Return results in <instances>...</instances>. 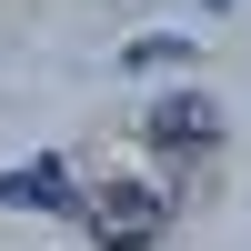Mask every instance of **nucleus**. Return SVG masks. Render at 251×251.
<instances>
[{
    "label": "nucleus",
    "mask_w": 251,
    "mask_h": 251,
    "mask_svg": "<svg viewBox=\"0 0 251 251\" xmlns=\"http://www.w3.org/2000/svg\"><path fill=\"white\" fill-rule=\"evenodd\" d=\"M80 231H91L100 251H151L161 231H171V201H161V191H141V181H111V191H91V201H80Z\"/></svg>",
    "instance_id": "f257e3e1"
},
{
    "label": "nucleus",
    "mask_w": 251,
    "mask_h": 251,
    "mask_svg": "<svg viewBox=\"0 0 251 251\" xmlns=\"http://www.w3.org/2000/svg\"><path fill=\"white\" fill-rule=\"evenodd\" d=\"M141 141H151V151H211V141H221V111H211V100H201V91H171V100H151V111H141Z\"/></svg>",
    "instance_id": "f03ea898"
},
{
    "label": "nucleus",
    "mask_w": 251,
    "mask_h": 251,
    "mask_svg": "<svg viewBox=\"0 0 251 251\" xmlns=\"http://www.w3.org/2000/svg\"><path fill=\"white\" fill-rule=\"evenodd\" d=\"M0 201H10V211H80L71 161H60V151H40V161H20V171H0Z\"/></svg>",
    "instance_id": "7ed1b4c3"
},
{
    "label": "nucleus",
    "mask_w": 251,
    "mask_h": 251,
    "mask_svg": "<svg viewBox=\"0 0 251 251\" xmlns=\"http://www.w3.org/2000/svg\"><path fill=\"white\" fill-rule=\"evenodd\" d=\"M131 60H141V71H171V60H191V40H171V30H151V40H131Z\"/></svg>",
    "instance_id": "20e7f679"
},
{
    "label": "nucleus",
    "mask_w": 251,
    "mask_h": 251,
    "mask_svg": "<svg viewBox=\"0 0 251 251\" xmlns=\"http://www.w3.org/2000/svg\"><path fill=\"white\" fill-rule=\"evenodd\" d=\"M201 10H231V0H201Z\"/></svg>",
    "instance_id": "39448f33"
}]
</instances>
